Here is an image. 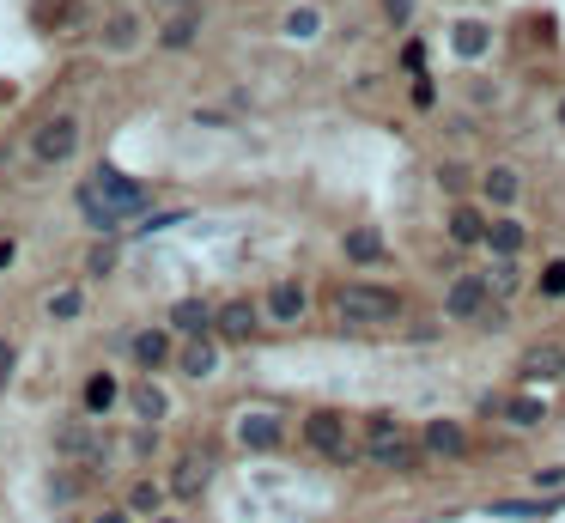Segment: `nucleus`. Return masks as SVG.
I'll return each instance as SVG.
<instances>
[{"label":"nucleus","instance_id":"nucleus-19","mask_svg":"<svg viewBox=\"0 0 565 523\" xmlns=\"http://www.w3.org/2000/svg\"><path fill=\"white\" fill-rule=\"evenodd\" d=\"M480 189H487V201H493V207H511L523 183H517V171H511V165H493V171H487V183H480Z\"/></svg>","mask_w":565,"mask_h":523},{"label":"nucleus","instance_id":"nucleus-29","mask_svg":"<svg viewBox=\"0 0 565 523\" xmlns=\"http://www.w3.org/2000/svg\"><path fill=\"white\" fill-rule=\"evenodd\" d=\"M286 37H316V7H292V19H286Z\"/></svg>","mask_w":565,"mask_h":523},{"label":"nucleus","instance_id":"nucleus-21","mask_svg":"<svg viewBox=\"0 0 565 523\" xmlns=\"http://www.w3.org/2000/svg\"><path fill=\"white\" fill-rule=\"evenodd\" d=\"M195 31H201V13H195V7H183V13L165 25V37H158V43H165V49H183V43H195Z\"/></svg>","mask_w":565,"mask_h":523},{"label":"nucleus","instance_id":"nucleus-34","mask_svg":"<svg viewBox=\"0 0 565 523\" xmlns=\"http://www.w3.org/2000/svg\"><path fill=\"white\" fill-rule=\"evenodd\" d=\"M432 98H438L432 80H426V73H414V110H432Z\"/></svg>","mask_w":565,"mask_h":523},{"label":"nucleus","instance_id":"nucleus-15","mask_svg":"<svg viewBox=\"0 0 565 523\" xmlns=\"http://www.w3.org/2000/svg\"><path fill=\"white\" fill-rule=\"evenodd\" d=\"M268 317H274V323H298V317H304V286H292V280L274 286V292H268Z\"/></svg>","mask_w":565,"mask_h":523},{"label":"nucleus","instance_id":"nucleus-4","mask_svg":"<svg viewBox=\"0 0 565 523\" xmlns=\"http://www.w3.org/2000/svg\"><path fill=\"white\" fill-rule=\"evenodd\" d=\"M73 153H79V116L55 110V116H43V122L31 128V159H37V165H67Z\"/></svg>","mask_w":565,"mask_h":523},{"label":"nucleus","instance_id":"nucleus-17","mask_svg":"<svg viewBox=\"0 0 565 523\" xmlns=\"http://www.w3.org/2000/svg\"><path fill=\"white\" fill-rule=\"evenodd\" d=\"M213 365H219V347H213L207 335H195V341L183 347V371H189V378H213Z\"/></svg>","mask_w":565,"mask_h":523},{"label":"nucleus","instance_id":"nucleus-13","mask_svg":"<svg viewBox=\"0 0 565 523\" xmlns=\"http://www.w3.org/2000/svg\"><path fill=\"white\" fill-rule=\"evenodd\" d=\"M171 329H177L183 341H195V335H207V329H213V305H201V298H183V305L171 311Z\"/></svg>","mask_w":565,"mask_h":523},{"label":"nucleus","instance_id":"nucleus-2","mask_svg":"<svg viewBox=\"0 0 565 523\" xmlns=\"http://www.w3.org/2000/svg\"><path fill=\"white\" fill-rule=\"evenodd\" d=\"M335 311L353 323V329H383L401 317V292L395 286H341L335 292Z\"/></svg>","mask_w":565,"mask_h":523},{"label":"nucleus","instance_id":"nucleus-35","mask_svg":"<svg viewBox=\"0 0 565 523\" xmlns=\"http://www.w3.org/2000/svg\"><path fill=\"white\" fill-rule=\"evenodd\" d=\"M110 262H116V250H110V244H98V250H92V274H110Z\"/></svg>","mask_w":565,"mask_h":523},{"label":"nucleus","instance_id":"nucleus-1","mask_svg":"<svg viewBox=\"0 0 565 523\" xmlns=\"http://www.w3.org/2000/svg\"><path fill=\"white\" fill-rule=\"evenodd\" d=\"M73 201H79V213H86V226H92V232H116V226H128V219H140V213L152 207V195H146L140 183L116 177L110 165H98L86 183H79Z\"/></svg>","mask_w":565,"mask_h":523},{"label":"nucleus","instance_id":"nucleus-38","mask_svg":"<svg viewBox=\"0 0 565 523\" xmlns=\"http://www.w3.org/2000/svg\"><path fill=\"white\" fill-rule=\"evenodd\" d=\"M13 256H19V250H13V244H0V268H13Z\"/></svg>","mask_w":565,"mask_h":523},{"label":"nucleus","instance_id":"nucleus-16","mask_svg":"<svg viewBox=\"0 0 565 523\" xmlns=\"http://www.w3.org/2000/svg\"><path fill=\"white\" fill-rule=\"evenodd\" d=\"M450 238L456 244H487V213H480V207H456L450 213Z\"/></svg>","mask_w":565,"mask_h":523},{"label":"nucleus","instance_id":"nucleus-37","mask_svg":"<svg viewBox=\"0 0 565 523\" xmlns=\"http://www.w3.org/2000/svg\"><path fill=\"white\" fill-rule=\"evenodd\" d=\"M98 523H128V511H98Z\"/></svg>","mask_w":565,"mask_h":523},{"label":"nucleus","instance_id":"nucleus-9","mask_svg":"<svg viewBox=\"0 0 565 523\" xmlns=\"http://www.w3.org/2000/svg\"><path fill=\"white\" fill-rule=\"evenodd\" d=\"M61 451H67V457H79V463H86V469H98V463H104V438H98L92 426H79V420H67V426H61Z\"/></svg>","mask_w":565,"mask_h":523},{"label":"nucleus","instance_id":"nucleus-11","mask_svg":"<svg viewBox=\"0 0 565 523\" xmlns=\"http://www.w3.org/2000/svg\"><path fill=\"white\" fill-rule=\"evenodd\" d=\"M237 444H244V451H274V444H280V420L274 414H244V420H237Z\"/></svg>","mask_w":565,"mask_h":523},{"label":"nucleus","instance_id":"nucleus-30","mask_svg":"<svg viewBox=\"0 0 565 523\" xmlns=\"http://www.w3.org/2000/svg\"><path fill=\"white\" fill-rule=\"evenodd\" d=\"M541 298H565V262H547L541 268Z\"/></svg>","mask_w":565,"mask_h":523},{"label":"nucleus","instance_id":"nucleus-24","mask_svg":"<svg viewBox=\"0 0 565 523\" xmlns=\"http://www.w3.org/2000/svg\"><path fill=\"white\" fill-rule=\"evenodd\" d=\"M104 43H110V49H134V43H140V19H134V13H116L110 31H104Z\"/></svg>","mask_w":565,"mask_h":523},{"label":"nucleus","instance_id":"nucleus-10","mask_svg":"<svg viewBox=\"0 0 565 523\" xmlns=\"http://www.w3.org/2000/svg\"><path fill=\"white\" fill-rule=\"evenodd\" d=\"M420 444H426L432 457H462V451H468V432H462L456 420H426V426H420Z\"/></svg>","mask_w":565,"mask_h":523},{"label":"nucleus","instance_id":"nucleus-3","mask_svg":"<svg viewBox=\"0 0 565 523\" xmlns=\"http://www.w3.org/2000/svg\"><path fill=\"white\" fill-rule=\"evenodd\" d=\"M420 432H401L389 414H377L371 420V432H365V457L371 463H383V469H408V463H420Z\"/></svg>","mask_w":565,"mask_h":523},{"label":"nucleus","instance_id":"nucleus-28","mask_svg":"<svg viewBox=\"0 0 565 523\" xmlns=\"http://www.w3.org/2000/svg\"><path fill=\"white\" fill-rule=\"evenodd\" d=\"M128 505H134V511H158V505H165V487H152V481H140V487L128 493Z\"/></svg>","mask_w":565,"mask_h":523},{"label":"nucleus","instance_id":"nucleus-18","mask_svg":"<svg viewBox=\"0 0 565 523\" xmlns=\"http://www.w3.org/2000/svg\"><path fill=\"white\" fill-rule=\"evenodd\" d=\"M523 226H517V219H499V226H487V250L493 256H523Z\"/></svg>","mask_w":565,"mask_h":523},{"label":"nucleus","instance_id":"nucleus-22","mask_svg":"<svg viewBox=\"0 0 565 523\" xmlns=\"http://www.w3.org/2000/svg\"><path fill=\"white\" fill-rule=\"evenodd\" d=\"M450 43H456V55H462V61H468V55H487V25H474V19H462Z\"/></svg>","mask_w":565,"mask_h":523},{"label":"nucleus","instance_id":"nucleus-7","mask_svg":"<svg viewBox=\"0 0 565 523\" xmlns=\"http://www.w3.org/2000/svg\"><path fill=\"white\" fill-rule=\"evenodd\" d=\"M262 329V311L250 305V298H225V305L213 311V335L219 341H250Z\"/></svg>","mask_w":565,"mask_h":523},{"label":"nucleus","instance_id":"nucleus-12","mask_svg":"<svg viewBox=\"0 0 565 523\" xmlns=\"http://www.w3.org/2000/svg\"><path fill=\"white\" fill-rule=\"evenodd\" d=\"M523 378H565V347L559 341H541L523 353Z\"/></svg>","mask_w":565,"mask_h":523},{"label":"nucleus","instance_id":"nucleus-20","mask_svg":"<svg viewBox=\"0 0 565 523\" xmlns=\"http://www.w3.org/2000/svg\"><path fill=\"white\" fill-rule=\"evenodd\" d=\"M128 402H134V414H140L146 426H152V420H165V408H171V402H165V390H152V384H134V390H128Z\"/></svg>","mask_w":565,"mask_h":523},{"label":"nucleus","instance_id":"nucleus-33","mask_svg":"<svg viewBox=\"0 0 565 523\" xmlns=\"http://www.w3.org/2000/svg\"><path fill=\"white\" fill-rule=\"evenodd\" d=\"M401 67H408V73H426V43H408V49H401Z\"/></svg>","mask_w":565,"mask_h":523},{"label":"nucleus","instance_id":"nucleus-23","mask_svg":"<svg viewBox=\"0 0 565 523\" xmlns=\"http://www.w3.org/2000/svg\"><path fill=\"white\" fill-rule=\"evenodd\" d=\"M116 402V378L110 371H98V378H86V414H104Z\"/></svg>","mask_w":565,"mask_h":523},{"label":"nucleus","instance_id":"nucleus-14","mask_svg":"<svg viewBox=\"0 0 565 523\" xmlns=\"http://www.w3.org/2000/svg\"><path fill=\"white\" fill-rule=\"evenodd\" d=\"M128 353H134V359H140L146 371H158V365L171 359V335H165V329H140V335L128 341Z\"/></svg>","mask_w":565,"mask_h":523},{"label":"nucleus","instance_id":"nucleus-39","mask_svg":"<svg viewBox=\"0 0 565 523\" xmlns=\"http://www.w3.org/2000/svg\"><path fill=\"white\" fill-rule=\"evenodd\" d=\"M559 122H565V98H559Z\"/></svg>","mask_w":565,"mask_h":523},{"label":"nucleus","instance_id":"nucleus-6","mask_svg":"<svg viewBox=\"0 0 565 523\" xmlns=\"http://www.w3.org/2000/svg\"><path fill=\"white\" fill-rule=\"evenodd\" d=\"M304 438H310V451H316V457H329V463H347V457H353V444H347V420H341L335 408L310 414V420H304Z\"/></svg>","mask_w":565,"mask_h":523},{"label":"nucleus","instance_id":"nucleus-25","mask_svg":"<svg viewBox=\"0 0 565 523\" xmlns=\"http://www.w3.org/2000/svg\"><path fill=\"white\" fill-rule=\"evenodd\" d=\"M347 262H383V238L377 232H347Z\"/></svg>","mask_w":565,"mask_h":523},{"label":"nucleus","instance_id":"nucleus-27","mask_svg":"<svg viewBox=\"0 0 565 523\" xmlns=\"http://www.w3.org/2000/svg\"><path fill=\"white\" fill-rule=\"evenodd\" d=\"M487 286H493V298H511L517 292V256H499V268L487 274Z\"/></svg>","mask_w":565,"mask_h":523},{"label":"nucleus","instance_id":"nucleus-5","mask_svg":"<svg viewBox=\"0 0 565 523\" xmlns=\"http://www.w3.org/2000/svg\"><path fill=\"white\" fill-rule=\"evenodd\" d=\"M487 305H493L487 274H462V280L444 292V317H450V323H474V317H487Z\"/></svg>","mask_w":565,"mask_h":523},{"label":"nucleus","instance_id":"nucleus-26","mask_svg":"<svg viewBox=\"0 0 565 523\" xmlns=\"http://www.w3.org/2000/svg\"><path fill=\"white\" fill-rule=\"evenodd\" d=\"M79 311H86V292H79V286H67V292L49 298V317H55V323H67V317H79Z\"/></svg>","mask_w":565,"mask_h":523},{"label":"nucleus","instance_id":"nucleus-8","mask_svg":"<svg viewBox=\"0 0 565 523\" xmlns=\"http://www.w3.org/2000/svg\"><path fill=\"white\" fill-rule=\"evenodd\" d=\"M207 481H213V451H183L177 469H171V493L195 499V493H207Z\"/></svg>","mask_w":565,"mask_h":523},{"label":"nucleus","instance_id":"nucleus-32","mask_svg":"<svg viewBox=\"0 0 565 523\" xmlns=\"http://www.w3.org/2000/svg\"><path fill=\"white\" fill-rule=\"evenodd\" d=\"M383 19L389 25H408L414 19V0H383Z\"/></svg>","mask_w":565,"mask_h":523},{"label":"nucleus","instance_id":"nucleus-36","mask_svg":"<svg viewBox=\"0 0 565 523\" xmlns=\"http://www.w3.org/2000/svg\"><path fill=\"white\" fill-rule=\"evenodd\" d=\"M7 378H13V341H0V390H7Z\"/></svg>","mask_w":565,"mask_h":523},{"label":"nucleus","instance_id":"nucleus-31","mask_svg":"<svg viewBox=\"0 0 565 523\" xmlns=\"http://www.w3.org/2000/svg\"><path fill=\"white\" fill-rule=\"evenodd\" d=\"M505 414H511L517 426H535V420H541V402H535V396H517V402L505 408Z\"/></svg>","mask_w":565,"mask_h":523}]
</instances>
